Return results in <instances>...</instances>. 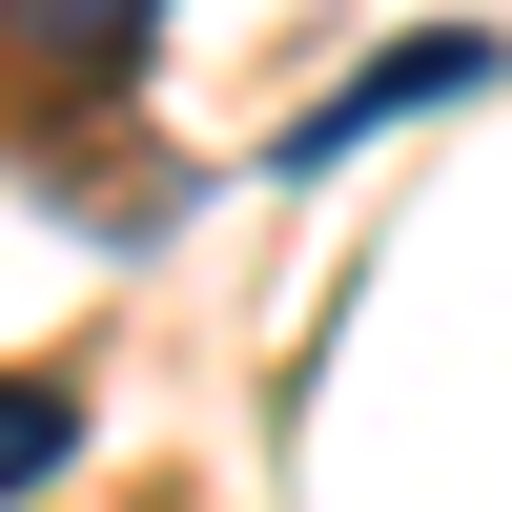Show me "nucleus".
Wrapping results in <instances>:
<instances>
[{"mask_svg":"<svg viewBox=\"0 0 512 512\" xmlns=\"http://www.w3.org/2000/svg\"><path fill=\"white\" fill-rule=\"evenodd\" d=\"M472 82H492V41H390V62H349V82H328V103L287 123L267 164H287V185H308V164H349L369 123H410V103H472Z\"/></svg>","mask_w":512,"mask_h":512,"instance_id":"1","label":"nucleus"},{"mask_svg":"<svg viewBox=\"0 0 512 512\" xmlns=\"http://www.w3.org/2000/svg\"><path fill=\"white\" fill-rule=\"evenodd\" d=\"M0 41H21L41 82H123V62L164 41V0H0Z\"/></svg>","mask_w":512,"mask_h":512,"instance_id":"2","label":"nucleus"},{"mask_svg":"<svg viewBox=\"0 0 512 512\" xmlns=\"http://www.w3.org/2000/svg\"><path fill=\"white\" fill-rule=\"evenodd\" d=\"M82 472V390H41V369H0V512Z\"/></svg>","mask_w":512,"mask_h":512,"instance_id":"3","label":"nucleus"}]
</instances>
